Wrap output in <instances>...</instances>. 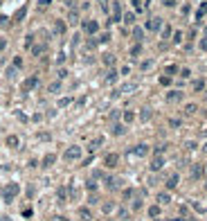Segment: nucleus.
I'll use <instances>...</instances> for the list:
<instances>
[{
	"label": "nucleus",
	"mask_w": 207,
	"mask_h": 221,
	"mask_svg": "<svg viewBox=\"0 0 207 221\" xmlns=\"http://www.w3.org/2000/svg\"><path fill=\"white\" fill-rule=\"evenodd\" d=\"M18 192H21V185L18 183H9L2 187V201L5 203H14V199L18 196Z\"/></svg>",
	"instance_id": "nucleus-1"
},
{
	"label": "nucleus",
	"mask_w": 207,
	"mask_h": 221,
	"mask_svg": "<svg viewBox=\"0 0 207 221\" xmlns=\"http://www.w3.org/2000/svg\"><path fill=\"white\" fill-rule=\"evenodd\" d=\"M63 158L68 160V162H72V160H79V158H81V147H79V145H72V147H68V149H65V153H63Z\"/></svg>",
	"instance_id": "nucleus-2"
},
{
	"label": "nucleus",
	"mask_w": 207,
	"mask_h": 221,
	"mask_svg": "<svg viewBox=\"0 0 207 221\" xmlns=\"http://www.w3.org/2000/svg\"><path fill=\"white\" fill-rule=\"evenodd\" d=\"M149 151H151V147H149L146 142H140V145H135L133 149H128V153H133V156H137V158L149 156Z\"/></svg>",
	"instance_id": "nucleus-3"
},
{
	"label": "nucleus",
	"mask_w": 207,
	"mask_h": 221,
	"mask_svg": "<svg viewBox=\"0 0 207 221\" xmlns=\"http://www.w3.org/2000/svg\"><path fill=\"white\" fill-rule=\"evenodd\" d=\"M39 84H41V79H39L36 74L27 77V79L23 81V93H30V90H34V88H39Z\"/></svg>",
	"instance_id": "nucleus-4"
},
{
	"label": "nucleus",
	"mask_w": 207,
	"mask_h": 221,
	"mask_svg": "<svg viewBox=\"0 0 207 221\" xmlns=\"http://www.w3.org/2000/svg\"><path fill=\"white\" fill-rule=\"evenodd\" d=\"M119 165V153H106V158H104V167L106 169H115Z\"/></svg>",
	"instance_id": "nucleus-5"
},
{
	"label": "nucleus",
	"mask_w": 207,
	"mask_h": 221,
	"mask_svg": "<svg viewBox=\"0 0 207 221\" xmlns=\"http://www.w3.org/2000/svg\"><path fill=\"white\" fill-rule=\"evenodd\" d=\"M83 32L86 34H97L99 32V23L97 21H86L83 23Z\"/></svg>",
	"instance_id": "nucleus-6"
},
{
	"label": "nucleus",
	"mask_w": 207,
	"mask_h": 221,
	"mask_svg": "<svg viewBox=\"0 0 207 221\" xmlns=\"http://www.w3.org/2000/svg\"><path fill=\"white\" fill-rule=\"evenodd\" d=\"M110 133H113V136H115V138L124 136V133H126V124H119V122H115V124H113V127H110Z\"/></svg>",
	"instance_id": "nucleus-7"
},
{
	"label": "nucleus",
	"mask_w": 207,
	"mask_h": 221,
	"mask_svg": "<svg viewBox=\"0 0 207 221\" xmlns=\"http://www.w3.org/2000/svg\"><path fill=\"white\" fill-rule=\"evenodd\" d=\"M164 167V156H153L151 160V171H160Z\"/></svg>",
	"instance_id": "nucleus-8"
},
{
	"label": "nucleus",
	"mask_w": 207,
	"mask_h": 221,
	"mask_svg": "<svg viewBox=\"0 0 207 221\" xmlns=\"http://www.w3.org/2000/svg\"><path fill=\"white\" fill-rule=\"evenodd\" d=\"M178 180H180V176H178V174H171V176H169L167 183H164V185H167V192L176 190V187H178Z\"/></svg>",
	"instance_id": "nucleus-9"
},
{
	"label": "nucleus",
	"mask_w": 207,
	"mask_h": 221,
	"mask_svg": "<svg viewBox=\"0 0 207 221\" xmlns=\"http://www.w3.org/2000/svg\"><path fill=\"white\" fill-rule=\"evenodd\" d=\"M122 185V178H117V176H106V187L108 190H117Z\"/></svg>",
	"instance_id": "nucleus-10"
},
{
	"label": "nucleus",
	"mask_w": 207,
	"mask_h": 221,
	"mask_svg": "<svg viewBox=\"0 0 207 221\" xmlns=\"http://www.w3.org/2000/svg\"><path fill=\"white\" fill-rule=\"evenodd\" d=\"M122 21V7L119 2H113V18H110V23H119Z\"/></svg>",
	"instance_id": "nucleus-11"
},
{
	"label": "nucleus",
	"mask_w": 207,
	"mask_h": 221,
	"mask_svg": "<svg viewBox=\"0 0 207 221\" xmlns=\"http://www.w3.org/2000/svg\"><path fill=\"white\" fill-rule=\"evenodd\" d=\"M182 97H185L182 90H169L167 93V102H180Z\"/></svg>",
	"instance_id": "nucleus-12"
},
{
	"label": "nucleus",
	"mask_w": 207,
	"mask_h": 221,
	"mask_svg": "<svg viewBox=\"0 0 207 221\" xmlns=\"http://www.w3.org/2000/svg\"><path fill=\"white\" fill-rule=\"evenodd\" d=\"M101 145H104V136H97L95 140H90V145H88V151H90V153H92V151H97Z\"/></svg>",
	"instance_id": "nucleus-13"
},
{
	"label": "nucleus",
	"mask_w": 207,
	"mask_h": 221,
	"mask_svg": "<svg viewBox=\"0 0 207 221\" xmlns=\"http://www.w3.org/2000/svg\"><path fill=\"white\" fill-rule=\"evenodd\" d=\"M5 145H7L9 149H16L18 145H21V138H18V136H7V138H5Z\"/></svg>",
	"instance_id": "nucleus-14"
},
{
	"label": "nucleus",
	"mask_w": 207,
	"mask_h": 221,
	"mask_svg": "<svg viewBox=\"0 0 207 221\" xmlns=\"http://www.w3.org/2000/svg\"><path fill=\"white\" fill-rule=\"evenodd\" d=\"M203 171H205V165H198V162H196V165L191 167V178H194V180H198V178L203 176Z\"/></svg>",
	"instance_id": "nucleus-15"
},
{
	"label": "nucleus",
	"mask_w": 207,
	"mask_h": 221,
	"mask_svg": "<svg viewBox=\"0 0 207 221\" xmlns=\"http://www.w3.org/2000/svg\"><path fill=\"white\" fill-rule=\"evenodd\" d=\"M155 201L160 205H167V203H171V194H169V192H160V194L155 196Z\"/></svg>",
	"instance_id": "nucleus-16"
},
{
	"label": "nucleus",
	"mask_w": 207,
	"mask_h": 221,
	"mask_svg": "<svg viewBox=\"0 0 207 221\" xmlns=\"http://www.w3.org/2000/svg\"><path fill=\"white\" fill-rule=\"evenodd\" d=\"M160 25H162V21H160V18H151V21L146 23V30H149V32H158Z\"/></svg>",
	"instance_id": "nucleus-17"
},
{
	"label": "nucleus",
	"mask_w": 207,
	"mask_h": 221,
	"mask_svg": "<svg viewBox=\"0 0 207 221\" xmlns=\"http://www.w3.org/2000/svg\"><path fill=\"white\" fill-rule=\"evenodd\" d=\"M146 212H149V217H151V219H158V217H160V212H162V205H160V203H155V205H151V208H149Z\"/></svg>",
	"instance_id": "nucleus-18"
},
{
	"label": "nucleus",
	"mask_w": 207,
	"mask_h": 221,
	"mask_svg": "<svg viewBox=\"0 0 207 221\" xmlns=\"http://www.w3.org/2000/svg\"><path fill=\"white\" fill-rule=\"evenodd\" d=\"M54 162H56V156H54V153H48V156H45V158L41 160V165H43L45 169H48V167H52V165H54Z\"/></svg>",
	"instance_id": "nucleus-19"
},
{
	"label": "nucleus",
	"mask_w": 207,
	"mask_h": 221,
	"mask_svg": "<svg viewBox=\"0 0 207 221\" xmlns=\"http://www.w3.org/2000/svg\"><path fill=\"white\" fill-rule=\"evenodd\" d=\"M133 38H135V43L144 41V30H142V27H133Z\"/></svg>",
	"instance_id": "nucleus-20"
},
{
	"label": "nucleus",
	"mask_w": 207,
	"mask_h": 221,
	"mask_svg": "<svg viewBox=\"0 0 207 221\" xmlns=\"http://www.w3.org/2000/svg\"><path fill=\"white\" fill-rule=\"evenodd\" d=\"M117 219L119 221H128L131 219V212H128L126 208H117Z\"/></svg>",
	"instance_id": "nucleus-21"
},
{
	"label": "nucleus",
	"mask_w": 207,
	"mask_h": 221,
	"mask_svg": "<svg viewBox=\"0 0 207 221\" xmlns=\"http://www.w3.org/2000/svg\"><path fill=\"white\" fill-rule=\"evenodd\" d=\"M122 120H124V124H131L135 120V111H124L122 113Z\"/></svg>",
	"instance_id": "nucleus-22"
},
{
	"label": "nucleus",
	"mask_w": 207,
	"mask_h": 221,
	"mask_svg": "<svg viewBox=\"0 0 207 221\" xmlns=\"http://www.w3.org/2000/svg\"><path fill=\"white\" fill-rule=\"evenodd\" d=\"M79 217L83 221H90L92 219V212H90V208H79Z\"/></svg>",
	"instance_id": "nucleus-23"
},
{
	"label": "nucleus",
	"mask_w": 207,
	"mask_h": 221,
	"mask_svg": "<svg viewBox=\"0 0 207 221\" xmlns=\"http://www.w3.org/2000/svg\"><path fill=\"white\" fill-rule=\"evenodd\" d=\"M137 118L142 120V122H149V120H151V108H142V111H140V115H137Z\"/></svg>",
	"instance_id": "nucleus-24"
},
{
	"label": "nucleus",
	"mask_w": 207,
	"mask_h": 221,
	"mask_svg": "<svg viewBox=\"0 0 207 221\" xmlns=\"http://www.w3.org/2000/svg\"><path fill=\"white\" fill-rule=\"evenodd\" d=\"M56 196H59V203H65V201H68V192H65V187L56 190Z\"/></svg>",
	"instance_id": "nucleus-25"
},
{
	"label": "nucleus",
	"mask_w": 207,
	"mask_h": 221,
	"mask_svg": "<svg viewBox=\"0 0 207 221\" xmlns=\"http://www.w3.org/2000/svg\"><path fill=\"white\" fill-rule=\"evenodd\" d=\"M117 81V70H108L106 72V84H115Z\"/></svg>",
	"instance_id": "nucleus-26"
},
{
	"label": "nucleus",
	"mask_w": 207,
	"mask_h": 221,
	"mask_svg": "<svg viewBox=\"0 0 207 221\" xmlns=\"http://www.w3.org/2000/svg\"><path fill=\"white\" fill-rule=\"evenodd\" d=\"M65 32V23L63 21H56L54 23V34H63Z\"/></svg>",
	"instance_id": "nucleus-27"
},
{
	"label": "nucleus",
	"mask_w": 207,
	"mask_h": 221,
	"mask_svg": "<svg viewBox=\"0 0 207 221\" xmlns=\"http://www.w3.org/2000/svg\"><path fill=\"white\" fill-rule=\"evenodd\" d=\"M122 21H124L126 25H133V23H135V14H131V12H128V14L122 16Z\"/></svg>",
	"instance_id": "nucleus-28"
},
{
	"label": "nucleus",
	"mask_w": 207,
	"mask_h": 221,
	"mask_svg": "<svg viewBox=\"0 0 207 221\" xmlns=\"http://www.w3.org/2000/svg\"><path fill=\"white\" fill-rule=\"evenodd\" d=\"M167 147H169V145H158V147L153 149V156H164V151H167Z\"/></svg>",
	"instance_id": "nucleus-29"
},
{
	"label": "nucleus",
	"mask_w": 207,
	"mask_h": 221,
	"mask_svg": "<svg viewBox=\"0 0 207 221\" xmlns=\"http://www.w3.org/2000/svg\"><path fill=\"white\" fill-rule=\"evenodd\" d=\"M101 210H104V214L115 212V203H104V205H101Z\"/></svg>",
	"instance_id": "nucleus-30"
},
{
	"label": "nucleus",
	"mask_w": 207,
	"mask_h": 221,
	"mask_svg": "<svg viewBox=\"0 0 207 221\" xmlns=\"http://www.w3.org/2000/svg\"><path fill=\"white\" fill-rule=\"evenodd\" d=\"M194 90H196V93L205 90V79H198V81H194Z\"/></svg>",
	"instance_id": "nucleus-31"
},
{
	"label": "nucleus",
	"mask_w": 207,
	"mask_h": 221,
	"mask_svg": "<svg viewBox=\"0 0 207 221\" xmlns=\"http://www.w3.org/2000/svg\"><path fill=\"white\" fill-rule=\"evenodd\" d=\"M25 14H27V7H23L21 12H16V16H14V21H18V23H21L23 18H25Z\"/></svg>",
	"instance_id": "nucleus-32"
},
{
	"label": "nucleus",
	"mask_w": 207,
	"mask_h": 221,
	"mask_svg": "<svg viewBox=\"0 0 207 221\" xmlns=\"http://www.w3.org/2000/svg\"><path fill=\"white\" fill-rule=\"evenodd\" d=\"M185 111H187V115H194L196 111H198V106H196V104H187V106H185Z\"/></svg>",
	"instance_id": "nucleus-33"
},
{
	"label": "nucleus",
	"mask_w": 207,
	"mask_h": 221,
	"mask_svg": "<svg viewBox=\"0 0 207 221\" xmlns=\"http://www.w3.org/2000/svg\"><path fill=\"white\" fill-rule=\"evenodd\" d=\"M178 72H180V77H182V79H189V77H191V70H189V68H180Z\"/></svg>",
	"instance_id": "nucleus-34"
},
{
	"label": "nucleus",
	"mask_w": 207,
	"mask_h": 221,
	"mask_svg": "<svg viewBox=\"0 0 207 221\" xmlns=\"http://www.w3.org/2000/svg\"><path fill=\"white\" fill-rule=\"evenodd\" d=\"M86 190H88V192H95V190H97V183H95L92 178H90V180H86Z\"/></svg>",
	"instance_id": "nucleus-35"
},
{
	"label": "nucleus",
	"mask_w": 207,
	"mask_h": 221,
	"mask_svg": "<svg viewBox=\"0 0 207 221\" xmlns=\"http://www.w3.org/2000/svg\"><path fill=\"white\" fill-rule=\"evenodd\" d=\"M140 52H142V45H140V43H137V45H133V47H131V56H137Z\"/></svg>",
	"instance_id": "nucleus-36"
},
{
	"label": "nucleus",
	"mask_w": 207,
	"mask_h": 221,
	"mask_svg": "<svg viewBox=\"0 0 207 221\" xmlns=\"http://www.w3.org/2000/svg\"><path fill=\"white\" fill-rule=\"evenodd\" d=\"M104 63H106V65H113V63H115V56H113V54H104Z\"/></svg>",
	"instance_id": "nucleus-37"
},
{
	"label": "nucleus",
	"mask_w": 207,
	"mask_h": 221,
	"mask_svg": "<svg viewBox=\"0 0 207 221\" xmlns=\"http://www.w3.org/2000/svg\"><path fill=\"white\" fill-rule=\"evenodd\" d=\"M32 43H34V34H27L25 36V47H30V50H32Z\"/></svg>",
	"instance_id": "nucleus-38"
},
{
	"label": "nucleus",
	"mask_w": 207,
	"mask_h": 221,
	"mask_svg": "<svg viewBox=\"0 0 207 221\" xmlns=\"http://www.w3.org/2000/svg\"><path fill=\"white\" fill-rule=\"evenodd\" d=\"M32 52H34V54H41V52H45V43H43V45H32Z\"/></svg>",
	"instance_id": "nucleus-39"
},
{
	"label": "nucleus",
	"mask_w": 207,
	"mask_h": 221,
	"mask_svg": "<svg viewBox=\"0 0 207 221\" xmlns=\"http://www.w3.org/2000/svg\"><path fill=\"white\" fill-rule=\"evenodd\" d=\"M68 21H70L72 25H77V23H79V14H77V12H72V14H70V18H68Z\"/></svg>",
	"instance_id": "nucleus-40"
},
{
	"label": "nucleus",
	"mask_w": 207,
	"mask_h": 221,
	"mask_svg": "<svg viewBox=\"0 0 207 221\" xmlns=\"http://www.w3.org/2000/svg\"><path fill=\"white\" fill-rule=\"evenodd\" d=\"M164 72H167L169 77H171V74H176V72H178V65H167V70H164Z\"/></svg>",
	"instance_id": "nucleus-41"
},
{
	"label": "nucleus",
	"mask_w": 207,
	"mask_h": 221,
	"mask_svg": "<svg viewBox=\"0 0 207 221\" xmlns=\"http://www.w3.org/2000/svg\"><path fill=\"white\" fill-rule=\"evenodd\" d=\"M59 88H61V81H54V84L50 86L48 90H50V93H59Z\"/></svg>",
	"instance_id": "nucleus-42"
},
{
	"label": "nucleus",
	"mask_w": 207,
	"mask_h": 221,
	"mask_svg": "<svg viewBox=\"0 0 207 221\" xmlns=\"http://www.w3.org/2000/svg\"><path fill=\"white\" fill-rule=\"evenodd\" d=\"M173 43H176V45L182 43V32H176V34H173Z\"/></svg>",
	"instance_id": "nucleus-43"
},
{
	"label": "nucleus",
	"mask_w": 207,
	"mask_h": 221,
	"mask_svg": "<svg viewBox=\"0 0 207 221\" xmlns=\"http://www.w3.org/2000/svg\"><path fill=\"white\" fill-rule=\"evenodd\" d=\"M70 102H72L70 97H63V99H59V108H63V106H68Z\"/></svg>",
	"instance_id": "nucleus-44"
},
{
	"label": "nucleus",
	"mask_w": 207,
	"mask_h": 221,
	"mask_svg": "<svg viewBox=\"0 0 207 221\" xmlns=\"http://www.w3.org/2000/svg\"><path fill=\"white\" fill-rule=\"evenodd\" d=\"M133 194H135V192H133V190H131V187H126V190H124V201H128V199H131V196H133Z\"/></svg>",
	"instance_id": "nucleus-45"
},
{
	"label": "nucleus",
	"mask_w": 207,
	"mask_h": 221,
	"mask_svg": "<svg viewBox=\"0 0 207 221\" xmlns=\"http://www.w3.org/2000/svg\"><path fill=\"white\" fill-rule=\"evenodd\" d=\"M56 77H59V81H61V79H65V77H68V70H65V68H61L59 72H56Z\"/></svg>",
	"instance_id": "nucleus-46"
},
{
	"label": "nucleus",
	"mask_w": 207,
	"mask_h": 221,
	"mask_svg": "<svg viewBox=\"0 0 207 221\" xmlns=\"http://www.w3.org/2000/svg\"><path fill=\"white\" fill-rule=\"evenodd\" d=\"M160 84H162V86H169V84H171V77H160Z\"/></svg>",
	"instance_id": "nucleus-47"
},
{
	"label": "nucleus",
	"mask_w": 207,
	"mask_h": 221,
	"mask_svg": "<svg viewBox=\"0 0 207 221\" xmlns=\"http://www.w3.org/2000/svg\"><path fill=\"white\" fill-rule=\"evenodd\" d=\"M180 124H182V122L178 120V118H173V120H169V127H173V129H176V127H180Z\"/></svg>",
	"instance_id": "nucleus-48"
},
{
	"label": "nucleus",
	"mask_w": 207,
	"mask_h": 221,
	"mask_svg": "<svg viewBox=\"0 0 207 221\" xmlns=\"http://www.w3.org/2000/svg\"><path fill=\"white\" fill-rule=\"evenodd\" d=\"M185 147L189 149V151H191V149H196V140H187V142H185Z\"/></svg>",
	"instance_id": "nucleus-49"
},
{
	"label": "nucleus",
	"mask_w": 207,
	"mask_h": 221,
	"mask_svg": "<svg viewBox=\"0 0 207 221\" xmlns=\"http://www.w3.org/2000/svg\"><path fill=\"white\" fill-rule=\"evenodd\" d=\"M169 36H171V27H164V30H162V38H169Z\"/></svg>",
	"instance_id": "nucleus-50"
},
{
	"label": "nucleus",
	"mask_w": 207,
	"mask_h": 221,
	"mask_svg": "<svg viewBox=\"0 0 207 221\" xmlns=\"http://www.w3.org/2000/svg\"><path fill=\"white\" fill-rule=\"evenodd\" d=\"M12 65H14V68H21V65H23V59H21V56H16Z\"/></svg>",
	"instance_id": "nucleus-51"
},
{
	"label": "nucleus",
	"mask_w": 207,
	"mask_h": 221,
	"mask_svg": "<svg viewBox=\"0 0 207 221\" xmlns=\"http://www.w3.org/2000/svg\"><path fill=\"white\" fill-rule=\"evenodd\" d=\"M110 41V34H101L99 36V43H108Z\"/></svg>",
	"instance_id": "nucleus-52"
},
{
	"label": "nucleus",
	"mask_w": 207,
	"mask_h": 221,
	"mask_svg": "<svg viewBox=\"0 0 207 221\" xmlns=\"http://www.w3.org/2000/svg\"><path fill=\"white\" fill-rule=\"evenodd\" d=\"M119 74H124V77H126V74H131V65H124V68L119 70Z\"/></svg>",
	"instance_id": "nucleus-53"
},
{
	"label": "nucleus",
	"mask_w": 207,
	"mask_h": 221,
	"mask_svg": "<svg viewBox=\"0 0 207 221\" xmlns=\"http://www.w3.org/2000/svg\"><path fill=\"white\" fill-rule=\"evenodd\" d=\"M164 7H176V0H162Z\"/></svg>",
	"instance_id": "nucleus-54"
},
{
	"label": "nucleus",
	"mask_w": 207,
	"mask_h": 221,
	"mask_svg": "<svg viewBox=\"0 0 207 221\" xmlns=\"http://www.w3.org/2000/svg\"><path fill=\"white\" fill-rule=\"evenodd\" d=\"M131 2H133V7L137 9V12H140V9H142V2H140V0H131Z\"/></svg>",
	"instance_id": "nucleus-55"
},
{
	"label": "nucleus",
	"mask_w": 207,
	"mask_h": 221,
	"mask_svg": "<svg viewBox=\"0 0 207 221\" xmlns=\"http://www.w3.org/2000/svg\"><path fill=\"white\" fill-rule=\"evenodd\" d=\"M151 65H153V61H144V63H142V70H149Z\"/></svg>",
	"instance_id": "nucleus-56"
},
{
	"label": "nucleus",
	"mask_w": 207,
	"mask_h": 221,
	"mask_svg": "<svg viewBox=\"0 0 207 221\" xmlns=\"http://www.w3.org/2000/svg\"><path fill=\"white\" fill-rule=\"evenodd\" d=\"M200 50H207V38H203V41H200Z\"/></svg>",
	"instance_id": "nucleus-57"
},
{
	"label": "nucleus",
	"mask_w": 207,
	"mask_h": 221,
	"mask_svg": "<svg viewBox=\"0 0 207 221\" xmlns=\"http://www.w3.org/2000/svg\"><path fill=\"white\" fill-rule=\"evenodd\" d=\"M54 221H68V219H65V217H56Z\"/></svg>",
	"instance_id": "nucleus-58"
},
{
	"label": "nucleus",
	"mask_w": 207,
	"mask_h": 221,
	"mask_svg": "<svg viewBox=\"0 0 207 221\" xmlns=\"http://www.w3.org/2000/svg\"><path fill=\"white\" fill-rule=\"evenodd\" d=\"M173 221H187V219H182V217H180V219H173ZM189 221H196V219H189Z\"/></svg>",
	"instance_id": "nucleus-59"
},
{
	"label": "nucleus",
	"mask_w": 207,
	"mask_h": 221,
	"mask_svg": "<svg viewBox=\"0 0 207 221\" xmlns=\"http://www.w3.org/2000/svg\"><path fill=\"white\" fill-rule=\"evenodd\" d=\"M41 5H50V0H41Z\"/></svg>",
	"instance_id": "nucleus-60"
},
{
	"label": "nucleus",
	"mask_w": 207,
	"mask_h": 221,
	"mask_svg": "<svg viewBox=\"0 0 207 221\" xmlns=\"http://www.w3.org/2000/svg\"><path fill=\"white\" fill-rule=\"evenodd\" d=\"M203 151H205V153H207V142H205V147H203Z\"/></svg>",
	"instance_id": "nucleus-61"
}]
</instances>
